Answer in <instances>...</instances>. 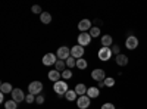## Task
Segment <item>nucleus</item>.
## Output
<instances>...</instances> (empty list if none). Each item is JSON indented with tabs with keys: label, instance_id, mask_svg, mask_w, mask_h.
Here are the masks:
<instances>
[{
	"label": "nucleus",
	"instance_id": "27",
	"mask_svg": "<svg viewBox=\"0 0 147 109\" xmlns=\"http://www.w3.org/2000/svg\"><path fill=\"white\" fill-rule=\"evenodd\" d=\"M62 78H63V80L72 78V71H71V69H65V71L62 72Z\"/></svg>",
	"mask_w": 147,
	"mask_h": 109
},
{
	"label": "nucleus",
	"instance_id": "2",
	"mask_svg": "<svg viewBox=\"0 0 147 109\" xmlns=\"http://www.w3.org/2000/svg\"><path fill=\"white\" fill-rule=\"evenodd\" d=\"M43 91V83L41 81H32L28 84V93L34 94V96H38Z\"/></svg>",
	"mask_w": 147,
	"mask_h": 109
},
{
	"label": "nucleus",
	"instance_id": "13",
	"mask_svg": "<svg viewBox=\"0 0 147 109\" xmlns=\"http://www.w3.org/2000/svg\"><path fill=\"white\" fill-rule=\"evenodd\" d=\"M47 77H49V80H50V81L57 83V81H60V77H62V72H59L57 69H52V71H49Z\"/></svg>",
	"mask_w": 147,
	"mask_h": 109
},
{
	"label": "nucleus",
	"instance_id": "25",
	"mask_svg": "<svg viewBox=\"0 0 147 109\" xmlns=\"http://www.w3.org/2000/svg\"><path fill=\"white\" fill-rule=\"evenodd\" d=\"M90 35H91L93 39L99 37V35H100V28H99V27H93V28L90 30Z\"/></svg>",
	"mask_w": 147,
	"mask_h": 109
},
{
	"label": "nucleus",
	"instance_id": "22",
	"mask_svg": "<svg viewBox=\"0 0 147 109\" xmlns=\"http://www.w3.org/2000/svg\"><path fill=\"white\" fill-rule=\"evenodd\" d=\"M55 66H56L55 69H57L59 72H63V71L66 69V62H65V60L57 59V62H56V65H55Z\"/></svg>",
	"mask_w": 147,
	"mask_h": 109
},
{
	"label": "nucleus",
	"instance_id": "10",
	"mask_svg": "<svg viewBox=\"0 0 147 109\" xmlns=\"http://www.w3.org/2000/svg\"><path fill=\"white\" fill-rule=\"evenodd\" d=\"M25 97H27V94H24V91L21 89H13V91H12V99H13L16 103L25 102Z\"/></svg>",
	"mask_w": 147,
	"mask_h": 109
},
{
	"label": "nucleus",
	"instance_id": "28",
	"mask_svg": "<svg viewBox=\"0 0 147 109\" xmlns=\"http://www.w3.org/2000/svg\"><path fill=\"white\" fill-rule=\"evenodd\" d=\"M31 12H32V14H38V15H41V14H43V9H41L38 5H34V6L31 7Z\"/></svg>",
	"mask_w": 147,
	"mask_h": 109
},
{
	"label": "nucleus",
	"instance_id": "26",
	"mask_svg": "<svg viewBox=\"0 0 147 109\" xmlns=\"http://www.w3.org/2000/svg\"><path fill=\"white\" fill-rule=\"evenodd\" d=\"M103 83H105V86H106V87H113V86H115V78H112V77H106V80H105Z\"/></svg>",
	"mask_w": 147,
	"mask_h": 109
},
{
	"label": "nucleus",
	"instance_id": "33",
	"mask_svg": "<svg viewBox=\"0 0 147 109\" xmlns=\"http://www.w3.org/2000/svg\"><path fill=\"white\" fill-rule=\"evenodd\" d=\"M0 103H3V105H5V94H3V93L0 94Z\"/></svg>",
	"mask_w": 147,
	"mask_h": 109
},
{
	"label": "nucleus",
	"instance_id": "6",
	"mask_svg": "<svg viewBox=\"0 0 147 109\" xmlns=\"http://www.w3.org/2000/svg\"><path fill=\"white\" fill-rule=\"evenodd\" d=\"M125 47L128 50H134L138 47V39L136 37V35H129V37L125 39Z\"/></svg>",
	"mask_w": 147,
	"mask_h": 109
},
{
	"label": "nucleus",
	"instance_id": "3",
	"mask_svg": "<svg viewBox=\"0 0 147 109\" xmlns=\"http://www.w3.org/2000/svg\"><path fill=\"white\" fill-rule=\"evenodd\" d=\"M56 56L60 60H66L71 56V49H69L68 46H60L59 49H57V52H56Z\"/></svg>",
	"mask_w": 147,
	"mask_h": 109
},
{
	"label": "nucleus",
	"instance_id": "29",
	"mask_svg": "<svg viewBox=\"0 0 147 109\" xmlns=\"http://www.w3.org/2000/svg\"><path fill=\"white\" fill-rule=\"evenodd\" d=\"M44 100H46V97L43 94H38V96H35V103H38V105H43L44 103Z\"/></svg>",
	"mask_w": 147,
	"mask_h": 109
},
{
	"label": "nucleus",
	"instance_id": "30",
	"mask_svg": "<svg viewBox=\"0 0 147 109\" xmlns=\"http://www.w3.org/2000/svg\"><path fill=\"white\" fill-rule=\"evenodd\" d=\"M25 102H27V103H30V105H31V103H34V102H35V96L28 93V94H27V97H25Z\"/></svg>",
	"mask_w": 147,
	"mask_h": 109
},
{
	"label": "nucleus",
	"instance_id": "24",
	"mask_svg": "<svg viewBox=\"0 0 147 109\" xmlns=\"http://www.w3.org/2000/svg\"><path fill=\"white\" fill-rule=\"evenodd\" d=\"M5 109H18V103L13 99H10V100L5 102Z\"/></svg>",
	"mask_w": 147,
	"mask_h": 109
},
{
	"label": "nucleus",
	"instance_id": "12",
	"mask_svg": "<svg viewBox=\"0 0 147 109\" xmlns=\"http://www.w3.org/2000/svg\"><path fill=\"white\" fill-rule=\"evenodd\" d=\"M93 27H91V21L90 19H81L80 22H78V30L81 31V32H87L88 30H91Z\"/></svg>",
	"mask_w": 147,
	"mask_h": 109
},
{
	"label": "nucleus",
	"instance_id": "19",
	"mask_svg": "<svg viewBox=\"0 0 147 109\" xmlns=\"http://www.w3.org/2000/svg\"><path fill=\"white\" fill-rule=\"evenodd\" d=\"M40 21L44 24V25H49V24L52 22V15L49 14V12H43V14L40 15Z\"/></svg>",
	"mask_w": 147,
	"mask_h": 109
},
{
	"label": "nucleus",
	"instance_id": "11",
	"mask_svg": "<svg viewBox=\"0 0 147 109\" xmlns=\"http://www.w3.org/2000/svg\"><path fill=\"white\" fill-rule=\"evenodd\" d=\"M77 106L80 109H87L90 106V97L87 94H84V96H80V97L77 99Z\"/></svg>",
	"mask_w": 147,
	"mask_h": 109
},
{
	"label": "nucleus",
	"instance_id": "23",
	"mask_svg": "<svg viewBox=\"0 0 147 109\" xmlns=\"http://www.w3.org/2000/svg\"><path fill=\"white\" fill-rule=\"evenodd\" d=\"M88 66V62H87V60H85V59H77V68L78 69H85V68H87Z\"/></svg>",
	"mask_w": 147,
	"mask_h": 109
},
{
	"label": "nucleus",
	"instance_id": "20",
	"mask_svg": "<svg viewBox=\"0 0 147 109\" xmlns=\"http://www.w3.org/2000/svg\"><path fill=\"white\" fill-rule=\"evenodd\" d=\"M65 97L69 100V102H74V100H77L78 99V94L75 90H68V93L65 94Z\"/></svg>",
	"mask_w": 147,
	"mask_h": 109
},
{
	"label": "nucleus",
	"instance_id": "9",
	"mask_svg": "<svg viewBox=\"0 0 147 109\" xmlns=\"http://www.w3.org/2000/svg\"><path fill=\"white\" fill-rule=\"evenodd\" d=\"M84 53H85L84 47H82V46H80V44L71 47V56H72V58H75V59H81V58L84 56Z\"/></svg>",
	"mask_w": 147,
	"mask_h": 109
},
{
	"label": "nucleus",
	"instance_id": "32",
	"mask_svg": "<svg viewBox=\"0 0 147 109\" xmlns=\"http://www.w3.org/2000/svg\"><path fill=\"white\" fill-rule=\"evenodd\" d=\"M112 53H115V56H118V55H121V47H119L118 44H115V46H112Z\"/></svg>",
	"mask_w": 147,
	"mask_h": 109
},
{
	"label": "nucleus",
	"instance_id": "18",
	"mask_svg": "<svg viewBox=\"0 0 147 109\" xmlns=\"http://www.w3.org/2000/svg\"><path fill=\"white\" fill-rule=\"evenodd\" d=\"M99 94H100V89H99V87H88V90H87V96H88L90 99L99 97Z\"/></svg>",
	"mask_w": 147,
	"mask_h": 109
},
{
	"label": "nucleus",
	"instance_id": "17",
	"mask_svg": "<svg viewBox=\"0 0 147 109\" xmlns=\"http://www.w3.org/2000/svg\"><path fill=\"white\" fill-rule=\"evenodd\" d=\"M74 90L77 91L78 97H80V96H84V94H87V90H88V87L85 86V84L80 83V84H77V86H75V89H74Z\"/></svg>",
	"mask_w": 147,
	"mask_h": 109
},
{
	"label": "nucleus",
	"instance_id": "8",
	"mask_svg": "<svg viewBox=\"0 0 147 109\" xmlns=\"http://www.w3.org/2000/svg\"><path fill=\"white\" fill-rule=\"evenodd\" d=\"M91 39L93 37L90 35V32H80V35H78V44L85 47V46H88L91 43Z\"/></svg>",
	"mask_w": 147,
	"mask_h": 109
},
{
	"label": "nucleus",
	"instance_id": "15",
	"mask_svg": "<svg viewBox=\"0 0 147 109\" xmlns=\"http://www.w3.org/2000/svg\"><path fill=\"white\" fill-rule=\"evenodd\" d=\"M0 91H2L3 94H12L13 87H12L10 83H2V84H0Z\"/></svg>",
	"mask_w": 147,
	"mask_h": 109
},
{
	"label": "nucleus",
	"instance_id": "1",
	"mask_svg": "<svg viewBox=\"0 0 147 109\" xmlns=\"http://www.w3.org/2000/svg\"><path fill=\"white\" fill-rule=\"evenodd\" d=\"M53 90L56 91V94L59 96V97H63V96L68 93V83H65V81H57V83H53Z\"/></svg>",
	"mask_w": 147,
	"mask_h": 109
},
{
	"label": "nucleus",
	"instance_id": "16",
	"mask_svg": "<svg viewBox=\"0 0 147 109\" xmlns=\"http://www.w3.org/2000/svg\"><path fill=\"white\" fill-rule=\"evenodd\" d=\"M102 46L103 47H110L113 44V39H112V35H109V34H105V35H102Z\"/></svg>",
	"mask_w": 147,
	"mask_h": 109
},
{
	"label": "nucleus",
	"instance_id": "4",
	"mask_svg": "<svg viewBox=\"0 0 147 109\" xmlns=\"http://www.w3.org/2000/svg\"><path fill=\"white\" fill-rule=\"evenodd\" d=\"M112 49L110 47H102V49L99 50V53H97V56H99L100 60H103V62H107V60L112 58Z\"/></svg>",
	"mask_w": 147,
	"mask_h": 109
},
{
	"label": "nucleus",
	"instance_id": "31",
	"mask_svg": "<svg viewBox=\"0 0 147 109\" xmlns=\"http://www.w3.org/2000/svg\"><path fill=\"white\" fill-rule=\"evenodd\" d=\"M100 109H116V108H115V105H113V103H110V102H107V103H103Z\"/></svg>",
	"mask_w": 147,
	"mask_h": 109
},
{
	"label": "nucleus",
	"instance_id": "7",
	"mask_svg": "<svg viewBox=\"0 0 147 109\" xmlns=\"http://www.w3.org/2000/svg\"><path fill=\"white\" fill-rule=\"evenodd\" d=\"M56 58H57V56H56L55 53H46V55L43 56V65H44V66L56 65V62H57Z\"/></svg>",
	"mask_w": 147,
	"mask_h": 109
},
{
	"label": "nucleus",
	"instance_id": "5",
	"mask_svg": "<svg viewBox=\"0 0 147 109\" xmlns=\"http://www.w3.org/2000/svg\"><path fill=\"white\" fill-rule=\"evenodd\" d=\"M91 78L97 83H103L106 80V74H105V71L100 69V68H96L94 71H91Z\"/></svg>",
	"mask_w": 147,
	"mask_h": 109
},
{
	"label": "nucleus",
	"instance_id": "21",
	"mask_svg": "<svg viewBox=\"0 0 147 109\" xmlns=\"http://www.w3.org/2000/svg\"><path fill=\"white\" fill-rule=\"evenodd\" d=\"M65 62H66V68H68V69H72V68L77 66V59L72 58V56H69V58L65 60Z\"/></svg>",
	"mask_w": 147,
	"mask_h": 109
},
{
	"label": "nucleus",
	"instance_id": "14",
	"mask_svg": "<svg viewBox=\"0 0 147 109\" xmlns=\"http://www.w3.org/2000/svg\"><path fill=\"white\" fill-rule=\"evenodd\" d=\"M115 62H116V65H119V66H127V65H128V56L121 53V55L115 56Z\"/></svg>",
	"mask_w": 147,
	"mask_h": 109
}]
</instances>
